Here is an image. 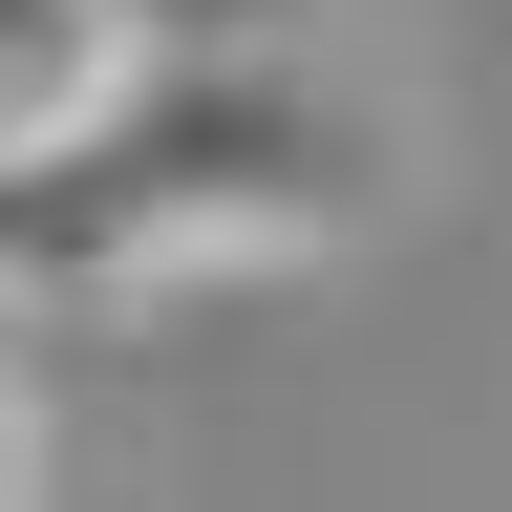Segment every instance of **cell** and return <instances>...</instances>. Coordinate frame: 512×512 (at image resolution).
Instances as JSON below:
<instances>
[{
    "label": "cell",
    "instance_id": "3",
    "mask_svg": "<svg viewBox=\"0 0 512 512\" xmlns=\"http://www.w3.org/2000/svg\"><path fill=\"white\" fill-rule=\"evenodd\" d=\"M22 491H43V384L0 363V512H22Z\"/></svg>",
    "mask_w": 512,
    "mask_h": 512
},
{
    "label": "cell",
    "instance_id": "1",
    "mask_svg": "<svg viewBox=\"0 0 512 512\" xmlns=\"http://www.w3.org/2000/svg\"><path fill=\"white\" fill-rule=\"evenodd\" d=\"M406 192L384 128L299 22H150L64 128H0V299H171L342 256Z\"/></svg>",
    "mask_w": 512,
    "mask_h": 512
},
{
    "label": "cell",
    "instance_id": "2",
    "mask_svg": "<svg viewBox=\"0 0 512 512\" xmlns=\"http://www.w3.org/2000/svg\"><path fill=\"white\" fill-rule=\"evenodd\" d=\"M128 43H150V0H0V128H64Z\"/></svg>",
    "mask_w": 512,
    "mask_h": 512
}]
</instances>
